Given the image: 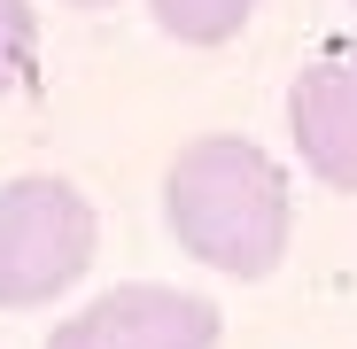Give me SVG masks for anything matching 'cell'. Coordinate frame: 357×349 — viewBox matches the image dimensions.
Returning <instances> with one entry per match:
<instances>
[{"instance_id":"cell-5","label":"cell","mask_w":357,"mask_h":349,"mask_svg":"<svg viewBox=\"0 0 357 349\" xmlns=\"http://www.w3.org/2000/svg\"><path fill=\"white\" fill-rule=\"evenodd\" d=\"M155 8V24L171 31V39H187V47H218V39H233L249 24V8L257 0H148Z\"/></svg>"},{"instance_id":"cell-2","label":"cell","mask_w":357,"mask_h":349,"mask_svg":"<svg viewBox=\"0 0 357 349\" xmlns=\"http://www.w3.org/2000/svg\"><path fill=\"white\" fill-rule=\"evenodd\" d=\"M93 264V202L70 179L0 187V303L39 311Z\"/></svg>"},{"instance_id":"cell-4","label":"cell","mask_w":357,"mask_h":349,"mask_svg":"<svg viewBox=\"0 0 357 349\" xmlns=\"http://www.w3.org/2000/svg\"><path fill=\"white\" fill-rule=\"evenodd\" d=\"M295 148L326 187L357 194V47H326L287 93Z\"/></svg>"},{"instance_id":"cell-7","label":"cell","mask_w":357,"mask_h":349,"mask_svg":"<svg viewBox=\"0 0 357 349\" xmlns=\"http://www.w3.org/2000/svg\"><path fill=\"white\" fill-rule=\"evenodd\" d=\"M78 8H109V0H78Z\"/></svg>"},{"instance_id":"cell-1","label":"cell","mask_w":357,"mask_h":349,"mask_svg":"<svg viewBox=\"0 0 357 349\" xmlns=\"http://www.w3.org/2000/svg\"><path fill=\"white\" fill-rule=\"evenodd\" d=\"M163 210H171L178 249L210 272L264 279L287 256V171L257 140L218 132V140L178 148L163 179Z\"/></svg>"},{"instance_id":"cell-6","label":"cell","mask_w":357,"mask_h":349,"mask_svg":"<svg viewBox=\"0 0 357 349\" xmlns=\"http://www.w3.org/2000/svg\"><path fill=\"white\" fill-rule=\"evenodd\" d=\"M39 63V16L31 0H0V93H16Z\"/></svg>"},{"instance_id":"cell-3","label":"cell","mask_w":357,"mask_h":349,"mask_svg":"<svg viewBox=\"0 0 357 349\" xmlns=\"http://www.w3.org/2000/svg\"><path fill=\"white\" fill-rule=\"evenodd\" d=\"M225 318L187 295V287H163V279H125L93 295L78 318H63L47 334V349H218Z\"/></svg>"}]
</instances>
